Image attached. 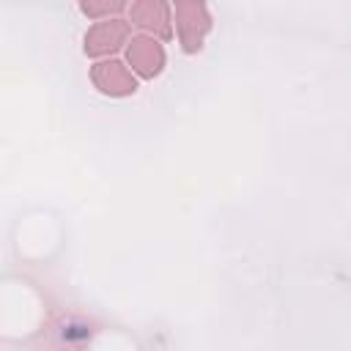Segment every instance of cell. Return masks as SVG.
<instances>
[{
	"label": "cell",
	"mask_w": 351,
	"mask_h": 351,
	"mask_svg": "<svg viewBox=\"0 0 351 351\" xmlns=\"http://www.w3.org/2000/svg\"><path fill=\"white\" fill-rule=\"evenodd\" d=\"M173 11H176V27H178V38H181L184 52H189V55L197 52L203 47L206 33L211 30L208 8L200 0H178L173 5Z\"/></svg>",
	"instance_id": "6da1fadb"
},
{
	"label": "cell",
	"mask_w": 351,
	"mask_h": 351,
	"mask_svg": "<svg viewBox=\"0 0 351 351\" xmlns=\"http://www.w3.org/2000/svg\"><path fill=\"white\" fill-rule=\"evenodd\" d=\"M123 44H129V22L123 19H99L85 33V55L88 58H104L118 52Z\"/></svg>",
	"instance_id": "7a4b0ae2"
},
{
	"label": "cell",
	"mask_w": 351,
	"mask_h": 351,
	"mask_svg": "<svg viewBox=\"0 0 351 351\" xmlns=\"http://www.w3.org/2000/svg\"><path fill=\"white\" fill-rule=\"evenodd\" d=\"M126 60L140 77L154 80L165 69V49L154 36H134L126 47Z\"/></svg>",
	"instance_id": "3957f363"
},
{
	"label": "cell",
	"mask_w": 351,
	"mask_h": 351,
	"mask_svg": "<svg viewBox=\"0 0 351 351\" xmlns=\"http://www.w3.org/2000/svg\"><path fill=\"white\" fill-rule=\"evenodd\" d=\"M90 80L107 96H132L137 90V80L121 60H99L90 69Z\"/></svg>",
	"instance_id": "277c9868"
},
{
	"label": "cell",
	"mask_w": 351,
	"mask_h": 351,
	"mask_svg": "<svg viewBox=\"0 0 351 351\" xmlns=\"http://www.w3.org/2000/svg\"><path fill=\"white\" fill-rule=\"evenodd\" d=\"M132 22L148 33H154L156 38H170L173 27H170V5L165 0H140L132 3Z\"/></svg>",
	"instance_id": "5b68a950"
},
{
	"label": "cell",
	"mask_w": 351,
	"mask_h": 351,
	"mask_svg": "<svg viewBox=\"0 0 351 351\" xmlns=\"http://www.w3.org/2000/svg\"><path fill=\"white\" fill-rule=\"evenodd\" d=\"M80 8H82V14H88V16H93V19H99V16H107V19H110V14H112V16L121 14L126 5H123L121 0H110V3H82Z\"/></svg>",
	"instance_id": "8992f818"
}]
</instances>
